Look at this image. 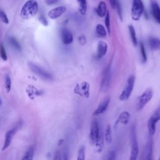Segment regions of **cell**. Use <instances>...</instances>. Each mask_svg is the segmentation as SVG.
I'll return each mask as SVG.
<instances>
[{"mask_svg":"<svg viewBox=\"0 0 160 160\" xmlns=\"http://www.w3.org/2000/svg\"><path fill=\"white\" fill-rule=\"evenodd\" d=\"M52 160H62L61 152L59 150H56L54 152Z\"/></svg>","mask_w":160,"mask_h":160,"instance_id":"obj_35","label":"cell"},{"mask_svg":"<svg viewBox=\"0 0 160 160\" xmlns=\"http://www.w3.org/2000/svg\"><path fill=\"white\" fill-rule=\"evenodd\" d=\"M110 78H111L110 67L108 66V67H107V68L106 69V70L104 71L103 78H102V82H101V88L102 91H106L108 89V88L109 86V83H110Z\"/></svg>","mask_w":160,"mask_h":160,"instance_id":"obj_14","label":"cell"},{"mask_svg":"<svg viewBox=\"0 0 160 160\" xmlns=\"http://www.w3.org/2000/svg\"><path fill=\"white\" fill-rule=\"evenodd\" d=\"M105 25L108 31V33L110 35L111 33V22H110V14L109 10H108L105 16Z\"/></svg>","mask_w":160,"mask_h":160,"instance_id":"obj_30","label":"cell"},{"mask_svg":"<svg viewBox=\"0 0 160 160\" xmlns=\"http://www.w3.org/2000/svg\"><path fill=\"white\" fill-rule=\"evenodd\" d=\"M131 153L129 160H137L139 154L138 142L137 141L136 127L132 126L131 129Z\"/></svg>","mask_w":160,"mask_h":160,"instance_id":"obj_3","label":"cell"},{"mask_svg":"<svg viewBox=\"0 0 160 160\" xmlns=\"http://www.w3.org/2000/svg\"><path fill=\"white\" fill-rule=\"evenodd\" d=\"M159 160H160V157H159Z\"/></svg>","mask_w":160,"mask_h":160,"instance_id":"obj_44","label":"cell"},{"mask_svg":"<svg viewBox=\"0 0 160 160\" xmlns=\"http://www.w3.org/2000/svg\"><path fill=\"white\" fill-rule=\"evenodd\" d=\"M150 9L152 17L160 24V6L156 0H150Z\"/></svg>","mask_w":160,"mask_h":160,"instance_id":"obj_11","label":"cell"},{"mask_svg":"<svg viewBox=\"0 0 160 160\" xmlns=\"http://www.w3.org/2000/svg\"><path fill=\"white\" fill-rule=\"evenodd\" d=\"M66 11V8L65 6H58L55 8L52 9L49 11L48 16L52 19H55L60 17L64 12H65Z\"/></svg>","mask_w":160,"mask_h":160,"instance_id":"obj_13","label":"cell"},{"mask_svg":"<svg viewBox=\"0 0 160 160\" xmlns=\"http://www.w3.org/2000/svg\"><path fill=\"white\" fill-rule=\"evenodd\" d=\"M22 125V121H19L16 124L15 126H14L12 129H9L6 133L4 144H3V146H2V151H4V150H6V149H8L9 148V146L11 144V142L12 141V139H13L14 136H15L17 131L21 128Z\"/></svg>","mask_w":160,"mask_h":160,"instance_id":"obj_6","label":"cell"},{"mask_svg":"<svg viewBox=\"0 0 160 160\" xmlns=\"http://www.w3.org/2000/svg\"><path fill=\"white\" fill-rule=\"evenodd\" d=\"M153 96V91L151 88H147L139 97L137 105V111H141Z\"/></svg>","mask_w":160,"mask_h":160,"instance_id":"obj_7","label":"cell"},{"mask_svg":"<svg viewBox=\"0 0 160 160\" xmlns=\"http://www.w3.org/2000/svg\"><path fill=\"white\" fill-rule=\"evenodd\" d=\"M139 47H140V53H141V61H142V62L145 63L147 61V54H146V49H145L144 43L142 42H140Z\"/></svg>","mask_w":160,"mask_h":160,"instance_id":"obj_28","label":"cell"},{"mask_svg":"<svg viewBox=\"0 0 160 160\" xmlns=\"http://www.w3.org/2000/svg\"><path fill=\"white\" fill-rule=\"evenodd\" d=\"M59 0H45V2L48 5H52L57 3Z\"/></svg>","mask_w":160,"mask_h":160,"instance_id":"obj_39","label":"cell"},{"mask_svg":"<svg viewBox=\"0 0 160 160\" xmlns=\"http://www.w3.org/2000/svg\"><path fill=\"white\" fill-rule=\"evenodd\" d=\"M5 88L7 92H10L11 89V79L8 74L5 76Z\"/></svg>","mask_w":160,"mask_h":160,"instance_id":"obj_31","label":"cell"},{"mask_svg":"<svg viewBox=\"0 0 160 160\" xmlns=\"http://www.w3.org/2000/svg\"><path fill=\"white\" fill-rule=\"evenodd\" d=\"M152 141L151 138L149 139L145 148L144 153V160H152Z\"/></svg>","mask_w":160,"mask_h":160,"instance_id":"obj_18","label":"cell"},{"mask_svg":"<svg viewBox=\"0 0 160 160\" xmlns=\"http://www.w3.org/2000/svg\"><path fill=\"white\" fill-rule=\"evenodd\" d=\"M115 8H116L117 10V13L120 19V20L122 21V8H121V4L119 2V1L118 0H116V6Z\"/></svg>","mask_w":160,"mask_h":160,"instance_id":"obj_32","label":"cell"},{"mask_svg":"<svg viewBox=\"0 0 160 160\" xmlns=\"http://www.w3.org/2000/svg\"><path fill=\"white\" fill-rule=\"evenodd\" d=\"M144 10V4L142 0H132L131 14L134 21H139L141 18Z\"/></svg>","mask_w":160,"mask_h":160,"instance_id":"obj_4","label":"cell"},{"mask_svg":"<svg viewBox=\"0 0 160 160\" xmlns=\"http://www.w3.org/2000/svg\"><path fill=\"white\" fill-rule=\"evenodd\" d=\"M39 21L44 25V26H48V21L47 19L45 18L43 14H41L39 16Z\"/></svg>","mask_w":160,"mask_h":160,"instance_id":"obj_37","label":"cell"},{"mask_svg":"<svg viewBox=\"0 0 160 160\" xmlns=\"http://www.w3.org/2000/svg\"><path fill=\"white\" fill-rule=\"evenodd\" d=\"M63 142H64V140H63V139H59V142H58V145H59V146H61V145L63 143Z\"/></svg>","mask_w":160,"mask_h":160,"instance_id":"obj_42","label":"cell"},{"mask_svg":"<svg viewBox=\"0 0 160 160\" xmlns=\"http://www.w3.org/2000/svg\"><path fill=\"white\" fill-rule=\"evenodd\" d=\"M74 92L86 98L89 97V85L86 82H81L74 88Z\"/></svg>","mask_w":160,"mask_h":160,"instance_id":"obj_10","label":"cell"},{"mask_svg":"<svg viewBox=\"0 0 160 160\" xmlns=\"http://www.w3.org/2000/svg\"><path fill=\"white\" fill-rule=\"evenodd\" d=\"M135 76L134 75H131L127 79L124 87L119 95V100L122 101H126L130 97L134 86Z\"/></svg>","mask_w":160,"mask_h":160,"instance_id":"obj_2","label":"cell"},{"mask_svg":"<svg viewBox=\"0 0 160 160\" xmlns=\"http://www.w3.org/2000/svg\"><path fill=\"white\" fill-rule=\"evenodd\" d=\"M109 3L112 7V8H115V6H116V0H109Z\"/></svg>","mask_w":160,"mask_h":160,"instance_id":"obj_40","label":"cell"},{"mask_svg":"<svg viewBox=\"0 0 160 160\" xmlns=\"http://www.w3.org/2000/svg\"><path fill=\"white\" fill-rule=\"evenodd\" d=\"M96 149L98 152L101 153L103 149V147H104V140H103V136L101 134L99 138V139H98V141H96Z\"/></svg>","mask_w":160,"mask_h":160,"instance_id":"obj_26","label":"cell"},{"mask_svg":"<svg viewBox=\"0 0 160 160\" xmlns=\"http://www.w3.org/2000/svg\"><path fill=\"white\" fill-rule=\"evenodd\" d=\"M116 154L115 151L113 150V151H110L107 160H116Z\"/></svg>","mask_w":160,"mask_h":160,"instance_id":"obj_36","label":"cell"},{"mask_svg":"<svg viewBox=\"0 0 160 160\" xmlns=\"http://www.w3.org/2000/svg\"><path fill=\"white\" fill-rule=\"evenodd\" d=\"M105 141L108 144H110L112 142V129H111V126L110 124H108L106 128V131H105Z\"/></svg>","mask_w":160,"mask_h":160,"instance_id":"obj_25","label":"cell"},{"mask_svg":"<svg viewBox=\"0 0 160 160\" xmlns=\"http://www.w3.org/2000/svg\"><path fill=\"white\" fill-rule=\"evenodd\" d=\"M78 40H79V42L80 44H81V45H84L86 42V38L84 35H81L79 37Z\"/></svg>","mask_w":160,"mask_h":160,"instance_id":"obj_38","label":"cell"},{"mask_svg":"<svg viewBox=\"0 0 160 160\" xmlns=\"http://www.w3.org/2000/svg\"><path fill=\"white\" fill-rule=\"evenodd\" d=\"M86 152H85V146H81L79 148L76 160H85L86 158Z\"/></svg>","mask_w":160,"mask_h":160,"instance_id":"obj_29","label":"cell"},{"mask_svg":"<svg viewBox=\"0 0 160 160\" xmlns=\"http://www.w3.org/2000/svg\"><path fill=\"white\" fill-rule=\"evenodd\" d=\"M79 6V11L82 15L86 14L87 11V0H76Z\"/></svg>","mask_w":160,"mask_h":160,"instance_id":"obj_24","label":"cell"},{"mask_svg":"<svg viewBox=\"0 0 160 160\" xmlns=\"http://www.w3.org/2000/svg\"><path fill=\"white\" fill-rule=\"evenodd\" d=\"M101 132L99 131V126L98 121L96 119H93L91 124L89 138L92 144H95L100 136Z\"/></svg>","mask_w":160,"mask_h":160,"instance_id":"obj_8","label":"cell"},{"mask_svg":"<svg viewBox=\"0 0 160 160\" xmlns=\"http://www.w3.org/2000/svg\"><path fill=\"white\" fill-rule=\"evenodd\" d=\"M148 44L152 51H160V39L156 37H150L148 39Z\"/></svg>","mask_w":160,"mask_h":160,"instance_id":"obj_19","label":"cell"},{"mask_svg":"<svg viewBox=\"0 0 160 160\" xmlns=\"http://www.w3.org/2000/svg\"><path fill=\"white\" fill-rule=\"evenodd\" d=\"M130 117H131V115L129 112L128 111H124L121 112L114 123V126H116L119 123L124 125H127L130 119Z\"/></svg>","mask_w":160,"mask_h":160,"instance_id":"obj_17","label":"cell"},{"mask_svg":"<svg viewBox=\"0 0 160 160\" xmlns=\"http://www.w3.org/2000/svg\"><path fill=\"white\" fill-rule=\"evenodd\" d=\"M128 29H129V31L130 37H131V39L132 44L134 46H137V45H138V39H137V38H136V31H135V29H134V26L132 25H129L128 26Z\"/></svg>","mask_w":160,"mask_h":160,"instance_id":"obj_22","label":"cell"},{"mask_svg":"<svg viewBox=\"0 0 160 160\" xmlns=\"http://www.w3.org/2000/svg\"><path fill=\"white\" fill-rule=\"evenodd\" d=\"M8 41L9 44H11V46L13 48H14L17 51H21V46L16 38H14V37H10L8 39Z\"/></svg>","mask_w":160,"mask_h":160,"instance_id":"obj_27","label":"cell"},{"mask_svg":"<svg viewBox=\"0 0 160 160\" xmlns=\"http://www.w3.org/2000/svg\"><path fill=\"white\" fill-rule=\"evenodd\" d=\"M0 56L4 61H7V59H8L7 54H6V52L5 48H4V47L3 46L2 44H1L0 46Z\"/></svg>","mask_w":160,"mask_h":160,"instance_id":"obj_33","label":"cell"},{"mask_svg":"<svg viewBox=\"0 0 160 160\" xmlns=\"http://www.w3.org/2000/svg\"><path fill=\"white\" fill-rule=\"evenodd\" d=\"M38 11V4L35 0L28 1L22 6L20 16L24 19H29L35 16Z\"/></svg>","mask_w":160,"mask_h":160,"instance_id":"obj_1","label":"cell"},{"mask_svg":"<svg viewBox=\"0 0 160 160\" xmlns=\"http://www.w3.org/2000/svg\"><path fill=\"white\" fill-rule=\"evenodd\" d=\"M1 104H2V100H1V99L0 98V107H1Z\"/></svg>","mask_w":160,"mask_h":160,"instance_id":"obj_43","label":"cell"},{"mask_svg":"<svg viewBox=\"0 0 160 160\" xmlns=\"http://www.w3.org/2000/svg\"><path fill=\"white\" fill-rule=\"evenodd\" d=\"M34 156V146H30L26 151L21 160H33Z\"/></svg>","mask_w":160,"mask_h":160,"instance_id":"obj_21","label":"cell"},{"mask_svg":"<svg viewBox=\"0 0 160 160\" xmlns=\"http://www.w3.org/2000/svg\"><path fill=\"white\" fill-rule=\"evenodd\" d=\"M160 120V104L159 107L154 111L153 114L149 118L147 122V128L148 133L150 136H153L156 132V122Z\"/></svg>","mask_w":160,"mask_h":160,"instance_id":"obj_5","label":"cell"},{"mask_svg":"<svg viewBox=\"0 0 160 160\" xmlns=\"http://www.w3.org/2000/svg\"><path fill=\"white\" fill-rule=\"evenodd\" d=\"M108 10V9H107L106 2L103 1H101L96 9V12L98 16L102 18L106 16Z\"/></svg>","mask_w":160,"mask_h":160,"instance_id":"obj_20","label":"cell"},{"mask_svg":"<svg viewBox=\"0 0 160 160\" xmlns=\"http://www.w3.org/2000/svg\"><path fill=\"white\" fill-rule=\"evenodd\" d=\"M96 32L98 36L104 38L107 36L108 32L102 24H98L96 26Z\"/></svg>","mask_w":160,"mask_h":160,"instance_id":"obj_23","label":"cell"},{"mask_svg":"<svg viewBox=\"0 0 160 160\" xmlns=\"http://www.w3.org/2000/svg\"><path fill=\"white\" fill-rule=\"evenodd\" d=\"M0 19L4 23H6V24L9 23V19H8L6 14H5V12L3 11H2L1 9H0Z\"/></svg>","mask_w":160,"mask_h":160,"instance_id":"obj_34","label":"cell"},{"mask_svg":"<svg viewBox=\"0 0 160 160\" xmlns=\"http://www.w3.org/2000/svg\"><path fill=\"white\" fill-rule=\"evenodd\" d=\"M110 98L109 97H106L97 107V108L94 110L92 114L94 116H98L100 114H103L108 109L109 102H110Z\"/></svg>","mask_w":160,"mask_h":160,"instance_id":"obj_12","label":"cell"},{"mask_svg":"<svg viewBox=\"0 0 160 160\" xmlns=\"http://www.w3.org/2000/svg\"><path fill=\"white\" fill-rule=\"evenodd\" d=\"M61 37L63 44L68 45L70 44L73 41V36L72 33L67 29L63 28L61 31Z\"/></svg>","mask_w":160,"mask_h":160,"instance_id":"obj_15","label":"cell"},{"mask_svg":"<svg viewBox=\"0 0 160 160\" xmlns=\"http://www.w3.org/2000/svg\"><path fill=\"white\" fill-rule=\"evenodd\" d=\"M108 51V44L106 42L100 41L98 43L97 46V54L96 58L101 59L106 54Z\"/></svg>","mask_w":160,"mask_h":160,"instance_id":"obj_16","label":"cell"},{"mask_svg":"<svg viewBox=\"0 0 160 160\" xmlns=\"http://www.w3.org/2000/svg\"><path fill=\"white\" fill-rule=\"evenodd\" d=\"M62 160H68V155L66 152H64L63 156H62Z\"/></svg>","mask_w":160,"mask_h":160,"instance_id":"obj_41","label":"cell"},{"mask_svg":"<svg viewBox=\"0 0 160 160\" xmlns=\"http://www.w3.org/2000/svg\"><path fill=\"white\" fill-rule=\"evenodd\" d=\"M29 66L31 70L34 73L37 74L38 76L41 77L42 79H44L46 80H52V79L53 78L50 73H49L48 71H45L44 69H42L39 66H37L36 64H35L32 62H29Z\"/></svg>","mask_w":160,"mask_h":160,"instance_id":"obj_9","label":"cell"}]
</instances>
